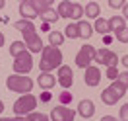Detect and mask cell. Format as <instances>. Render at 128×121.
<instances>
[{
	"instance_id": "1",
	"label": "cell",
	"mask_w": 128,
	"mask_h": 121,
	"mask_svg": "<svg viewBox=\"0 0 128 121\" xmlns=\"http://www.w3.org/2000/svg\"><path fill=\"white\" fill-rule=\"evenodd\" d=\"M62 66V53L58 47H45L41 53V61H39V68L43 72H50L52 68H60Z\"/></svg>"
},
{
	"instance_id": "2",
	"label": "cell",
	"mask_w": 128,
	"mask_h": 121,
	"mask_svg": "<svg viewBox=\"0 0 128 121\" xmlns=\"http://www.w3.org/2000/svg\"><path fill=\"white\" fill-rule=\"evenodd\" d=\"M6 86L18 94H29V90H33V80L25 74H10L6 78Z\"/></svg>"
},
{
	"instance_id": "3",
	"label": "cell",
	"mask_w": 128,
	"mask_h": 121,
	"mask_svg": "<svg viewBox=\"0 0 128 121\" xmlns=\"http://www.w3.org/2000/svg\"><path fill=\"white\" fill-rule=\"evenodd\" d=\"M124 94H126V86H122L118 80H114L109 88H105L101 92V100H103L105 105H114Z\"/></svg>"
},
{
	"instance_id": "4",
	"label": "cell",
	"mask_w": 128,
	"mask_h": 121,
	"mask_svg": "<svg viewBox=\"0 0 128 121\" xmlns=\"http://www.w3.org/2000/svg\"><path fill=\"white\" fill-rule=\"evenodd\" d=\"M39 104V100L33 96V94H24L22 98H18L16 104H14V113L16 115H29L35 111V107Z\"/></svg>"
},
{
	"instance_id": "5",
	"label": "cell",
	"mask_w": 128,
	"mask_h": 121,
	"mask_svg": "<svg viewBox=\"0 0 128 121\" xmlns=\"http://www.w3.org/2000/svg\"><path fill=\"white\" fill-rule=\"evenodd\" d=\"M14 72L16 74H27L31 72L33 68V59H31V53H27V51H24V53H20L18 57H14Z\"/></svg>"
},
{
	"instance_id": "6",
	"label": "cell",
	"mask_w": 128,
	"mask_h": 121,
	"mask_svg": "<svg viewBox=\"0 0 128 121\" xmlns=\"http://www.w3.org/2000/svg\"><path fill=\"white\" fill-rule=\"evenodd\" d=\"M95 47L93 45H89V43H86V45H82V49L78 51V55H76V65L80 66V68H88V66H91V61L95 59Z\"/></svg>"
},
{
	"instance_id": "7",
	"label": "cell",
	"mask_w": 128,
	"mask_h": 121,
	"mask_svg": "<svg viewBox=\"0 0 128 121\" xmlns=\"http://www.w3.org/2000/svg\"><path fill=\"white\" fill-rule=\"evenodd\" d=\"M74 117H76V111L66 105H56L50 111V121H74Z\"/></svg>"
},
{
	"instance_id": "8",
	"label": "cell",
	"mask_w": 128,
	"mask_h": 121,
	"mask_svg": "<svg viewBox=\"0 0 128 121\" xmlns=\"http://www.w3.org/2000/svg\"><path fill=\"white\" fill-rule=\"evenodd\" d=\"M95 61L97 63H101V65H107V68L109 66H116V63H118V57L112 53L111 49H99L95 53Z\"/></svg>"
},
{
	"instance_id": "9",
	"label": "cell",
	"mask_w": 128,
	"mask_h": 121,
	"mask_svg": "<svg viewBox=\"0 0 128 121\" xmlns=\"http://www.w3.org/2000/svg\"><path fill=\"white\" fill-rule=\"evenodd\" d=\"M24 43L31 53H43V49H45V45H43V41L37 33H24Z\"/></svg>"
},
{
	"instance_id": "10",
	"label": "cell",
	"mask_w": 128,
	"mask_h": 121,
	"mask_svg": "<svg viewBox=\"0 0 128 121\" xmlns=\"http://www.w3.org/2000/svg\"><path fill=\"white\" fill-rule=\"evenodd\" d=\"M58 82H60V86H62L64 90L72 88L74 84V74H72V68L68 65H62L60 68H58Z\"/></svg>"
},
{
	"instance_id": "11",
	"label": "cell",
	"mask_w": 128,
	"mask_h": 121,
	"mask_svg": "<svg viewBox=\"0 0 128 121\" xmlns=\"http://www.w3.org/2000/svg\"><path fill=\"white\" fill-rule=\"evenodd\" d=\"M84 78H86V84H88V86L95 88L97 84L101 82V72H99V68H97V66H88Z\"/></svg>"
},
{
	"instance_id": "12",
	"label": "cell",
	"mask_w": 128,
	"mask_h": 121,
	"mask_svg": "<svg viewBox=\"0 0 128 121\" xmlns=\"http://www.w3.org/2000/svg\"><path fill=\"white\" fill-rule=\"evenodd\" d=\"M20 14L24 16V20H27V22H33L35 18L39 16L37 12H35V8H33L31 0H24L22 4H20Z\"/></svg>"
},
{
	"instance_id": "13",
	"label": "cell",
	"mask_w": 128,
	"mask_h": 121,
	"mask_svg": "<svg viewBox=\"0 0 128 121\" xmlns=\"http://www.w3.org/2000/svg\"><path fill=\"white\" fill-rule=\"evenodd\" d=\"M78 113H80L82 117L89 119V117L95 113V104H93L91 100H82L80 105H78Z\"/></svg>"
},
{
	"instance_id": "14",
	"label": "cell",
	"mask_w": 128,
	"mask_h": 121,
	"mask_svg": "<svg viewBox=\"0 0 128 121\" xmlns=\"http://www.w3.org/2000/svg\"><path fill=\"white\" fill-rule=\"evenodd\" d=\"M37 84H39L43 90H52L54 84H56V78H54V74H50V72H43V74H39Z\"/></svg>"
},
{
	"instance_id": "15",
	"label": "cell",
	"mask_w": 128,
	"mask_h": 121,
	"mask_svg": "<svg viewBox=\"0 0 128 121\" xmlns=\"http://www.w3.org/2000/svg\"><path fill=\"white\" fill-rule=\"evenodd\" d=\"M84 14H86L88 18H91V20H97L99 14H101V8H99V4H97V2H89L88 6L84 8Z\"/></svg>"
},
{
	"instance_id": "16",
	"label": "cell",
	"mask_w": 128,
	"mask_h": 121,
	"mask_svg": "<svg viewBox=\"0 0 128 121\" xmlns=\"http://www.w3.org/2000/svg\"><path fill=\"white\" fill-rule=\"evenodd\" d=\"M109 27H111V31H120L122 27H126V22L122 16H112L109 20Z\"/></svg>"
},
{
	"instance_id": "17",
	"label": "cell",
	"mask_w": 128,
	"mask_h": 121,
	"mask_svg": "<svg viewBox=\"0 0 128 121\" xmlns=\"http://www.w3.org/2000/svg\"><path fill=\"white\" fill-rule=\"evenodd\" d=\"M78 31H80L82 39H89L91 33H93V25L88 24V22H80V24H78Z\"/></svg>"
},
{
	"instance_id": "18",
	"label": "cell",
	"mask_w": 128,
	"mask_h": 121,
	"mask_svg": "<svg viewBox=\"0 0 128 121\" xmlns=\"http://www.w3.org/2000/svg\"><path fill=\"white\" fill-rule=\"evenodd\" d=\"M31 4H33V8H35V12H37L39 16H43V14L50 8V0H31Z\"/></svg>"
},
{
	"instance_id": "19",
	"label": "cell",
	"mask_w": 128,
	"mask_h": 121,
	"mask_svg": "<svg viewBox=\"0 0 128 121\" xmlns=\"http://www.w3.org/2000/svg\"><path fill=\"white\" fill-rule=\"evenodd\" d=\"M16 29L22 33H35V25L33 22H27V20H20L16 24Z\"/></svg>"
},
{
	"instance_id": "20",
	"label": "cell",
	"mask_w": 128,
	"mask_h": 121,
	"mask_svg": "<svg viewBox=\"0 0 128 121\" xmlns=\"http://www.w3.org/2000/svg\"><path fill=\"white\" fill-rule=\"evenodd\" d=\"M48 43H50V47H60V45L64 43V33L50 31L48 33Z\"/></svg>"
},
{
	"instance_id": "21",
	"label": "cell",
	"mask_w": 128,
	"mask_h": 121,
	"mask_svg": "<svg viewBox=\"0 0 128 121\" xmlns=\"http://www.w3.org/2000/svg\"><path fill=\"white\" fill-rule=\"evenodd\" d=\"M95 31L101 33V35H107V33L111 31V27H109V20L97 18V20H95Z\"/></svg>"
},
{
	"instance_id": "22",
	"label": "cell",
	"mask_w": 128,
	"mask_h": 121,
	"mask_svg": "<svg viewBox=\"0 0 128 121\" xmlns=\"http://www.w3.org/2000/svg\"><path fill=\"white\" fill-rule=\"evenodd\" d=\"M58 16L62 18H70L72 16V2H68V0H64V2H60V6H58Z\"/></svg>"
},
{
	"instance_id": "23",
	"label": "cell",
	"mask_w": 128,
	"mask_h": 121,
	"mask_svg": "<svg viewBox=\"0 0 128 121\" xmlns=\"http://www.w3.org/2000/svg\"><path fill=\"white\" fill-rule=\"evenodd\" d=\"M64 37L68 39H78L80 37V31H78V24H68L64 27Z\"/></svg>"
},
{
	"instance_id": "24",
	"label": "cell",
	"mask_w": 128,
	"mask_h": 121,
	"mask_svg": "<svg viewBox=\"0 0 128 121\" xmlns=\"http://www.w3.org/2000/svg\"><path fill=\"white\" fill-rule=\"evenodd\" d=\"M41 18H43V24H54V22H56V20H58L60 16H58V12H56V10L48 8V10H47V12H45V14H43Z\"/></svg>"
},
{
	"instance_id": "25",
	"label": "cell",
	"mask_w": 128,
	"mask_h": 121,
	"mask_svg": "<svg viewBox=\"0 0 128 121\" xmlns=\"http://www.w3.org/2000/svg\"><path fill=\"white\" fill-rule=\"evenodd\" d=\"M25 51V43L24 41H14L12 45H10V53H12V57H18L20 53H24Z\"/></svg>"
},
{
	"instance_id": "26",
	"label": "cell",
	"mask_w": 128,
	"mask_h": 121,
	"mask_svg": "<svg viewBox=\"0 0 128 121\" xmlns=\"http://www.w3.org/2000/svg\"><path fill=\"white\" fill-rule=\"evenodd\" d=\"M25 119L27 121H48V115L39 113V111H33V113H29V115H25Z\"/></svg>"
},
{
	"instance_id": "27",
	"label": "cell",
	"mask_w": 128,
	"mask_h": 121,
	"mask_svg": "<svg viewBox=\"0 0 128 121\" xmlns=\"http://www.w3.org/2000/svg\"><path fill=\"white\" fill-rule=\"evenodd\" d=\"M84 16V8H82L80 4H72V20H80V18Z\"/></svg>"
},
{
	"instance_id": "28",
	"label": "cell",
	"mask_w": 128,
	"mask_h": 121,
	"mask_svg": "<svg viewBox=\"0 0 128 121\" xmlns=\"http://www.w3.org/2000/svg\"><path fill=\"white\" fill-rule=\"evenodd\" d=\"M58 100H60V104H62V105H68L70 102H72V92L64 90L62 94H60V98H58Z\"/></svg>"
},
{
	"instance_id": "29",
	"label": "cell",
	"mask_w": 128,
	"mask_h": 121,
	"mask_svg": "<svg viewBox=\"0 0 128 121\" xmlns=\"http://www.w3.org/2000/svg\"><path fill=\"white\" fill-rule=\"evenodd\" d=\"M116 39L120 43H128V27H122L120 31H116Z\"/></svg>"
},
{
	"instance_id": "30",
	"label": "cell",
	"mask_w": 128,
	"mask_h": 121,
	"mask_svg": "<svg viewBox=\"0 0 128 121\" xmlns=\"http://www.w3.org/2000/svg\"><path fill=\"white\" fill-rule=\"evenodd\" d=\"M118 70H116V66H109V68H107V78H109V80H116V78H118Z\"/></svg>"
},
{
	"instance_id": "31",
	"label": "cell",
	"mask_w": 128,
	"mask_h": 121,
	"mask_svg": "<svg viewBox=\"0 0 128 121\" xmlns=\"http://www.w3.org/2000/svg\"><path fill=\"white\" fill-rule=\"evenodd\" d=\"M50 100H52L50 90H43V94H41V102H50Z\"/></svg>"
},
{
	"instance_id": "32",
	"label": "cell",
	"mask_w": 128,
	"mask_h": 121,
	"mask_svg": "<svg viewBox=\"0 0 128 121\" xmlns=\"http://www.w3.org/2000/svg\"><path fill=\"white\" fill-rule=\"evenodd\" d=\"M120 121H128V105L120 107Z\"/></svg>"
},
{
	"instance_id": "33",
	"label": "cell",
	"mask_w": 128,
	"mask_h": 121,
	"mask_svg": "<svg viewBox=\"0 0 128 121\" xmlns=\"http://www.w3.org/2000/svg\"><path fill=\"white\" fill-rule=\"evenodd\" d=\"M116 80L122 84V86H128V72H122V74H118V78Z\"/></svg>"
},
{
	"instance_id": "34",
	"label": "cell",
	"mask_w": 128,
	"mask_h": 121,
	"mask_svg": "<svg viewBox=\"0 0 128 121\" xmlns=\"http://www.w3.org/2000/svg\"><path fill=\"white\" fill-rule=\"evenodd\" d=\"M109 6H111V8H122L124 2H122V0H109Z\"/></svg>"
},
{
	"instance_id": "35",
	"label": "cell",
	"mask_w": 128,
	"mask_h": 121,
	"mask_svg": "<svg viewBox=\"0 0 128 121\" xmlns=\"http://www.w3.org/2000/svg\"><path fill=\"white\" fill-rule=\"evenodd\" d=\"M0 121H27V119L22 117V115H18V117H2Z\"/></svg>"
},
{
	"instance_id": "36",
	"label": "cell",
	"mask_w": 128,
	"mask_h": 121,
	"mask_svg": "<svg viewBox=\"0 0 128 121\" xmlns=\"http://www.w3.org/2000/svg\"><path fill=\"white\" fill-rule=\"evenodd\" d=\"M122 14H124L122 18H124V22H126L128 20V2H124V6H122Z\"/></svg>"
},
{
	"instance_id": "37",
	"label": "cell",
	"mask_w": 128,
	"mask_h": 121,
	"mask_svg": "<svg viewBox=\"0 0 128 121\" xmlns=\"http://www.w3.org/2000/svg\"><path fill=\"white\" fill-rule=\"evenodd\" d=\"M101 121H118V119H116V117H112V115H105Z\"/></svg>"
},
{
	"instance_id": "38",
	"label": "cell",
	"mask_w": 128,
	"mask_h": 121,
	"mask_svg": "<svg viewBox=\"0 0 128 121\" xmlns=\"http://www.w3.org/2000/svg\"><path fill=\"white\" fill-rule=\"evenodd\" d=\"M103 43H105V45H109V43H112V37H109V35H105V37H103Z\"/></svg>"
},
{
	"instance_id": "39",
	"label": "cell",
	"mask_w": 128,
	"mask_h": 121,
	"mask_svg": "<svg viewBox=\"0 0 128 121\" xmlns=\"http://www.w3.org/2000/svg\"><path fill=\"white\" fill-rule=\"evenodd\" d=\"M122 65H124V68H128V55L122 57Z\"/></svg>"
},
{
	"instance_id": "40",
	"label": "cell",
	"mask_w": 128,
	"mask_h": 121,
	"mask_svg": "<svg viewBox=\"0 0 128 121\" xmlns=\"http://www.w3.org/2000/svg\"><path fill=\"white\" fill-rule=\"evenodd\" d=\"M41 29H43V31H47V33H48V24H43V25H41Z\"/></svg>"
},
{
	"instance_id": "41",
	"label": "cell",
	"mask_w": 128,
	"mask_h": 121,
	"mask_svg": "<svg viewBox=\"0 0 128 121\" xmlns=\"http://www.w3.org/2000/svg\"><path fill=\"white\" fill-rule=\"evenodd\" d=\"M4 45V33H0V47Z\"/></svg>"
},
{
	"instance_id": "42",
	"label": "cell",
	"mask_w": 128,
	"mask_h": 121,
	"mask_svg": "<svg viewBox=\"0 0 128 121\" xmlns=\"http://www.w3.org/2000/svg\"><path fill=\"white\" fill-rule=\"evenodd\" d=\"M4 111V104H2V100H0V113Z\"/></svg>"
},
{
	"instance_id": "43",
	"label": "cell",
	"mask_w": 128,
	"mask_h": 121,
	"mask_svg": "<svg viewBox=\"0 0 128 121\" xmlns=\"http://www.w3.org/2000/svg\"><path fill=\"white\" fill-rule=\"evenodd\" d=\"M4 8V0H0V10Z\"/></svg>"
},
{
	"instance_id": "44",
	"label": "cell",
	"mask_w": 128,
	"mask_h": 121,
	"mask_svg": "<svg viewBox=\"0 0 128 121\" xmlns=\"http://www.w3.org/2000/svg\"><path fill=\"white\" fill-rule=\"evenodd\" d=\"M0 22H2V16H0Z\"/></svg>"
}]
</instances>
